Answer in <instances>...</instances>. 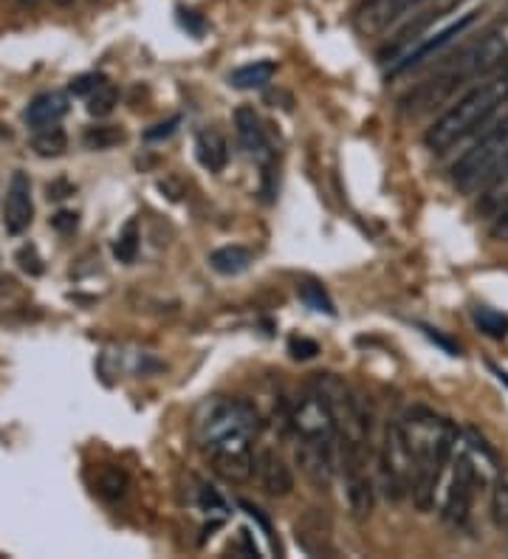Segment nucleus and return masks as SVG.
<instances>
[{"mask_svg": "<svg viewBox=\"0 0 508 559\" xmlns=\"http://www.w3.org/2000/svg\"><path fill=\"white\" fill-rule=\"evenodd\" d=\"M260 432L258 409L244 399H210L198 409L196 438L212 469L229 484H246L255 475L251 441Z\"/></svg>", "mask_w": 508, "mask_h": 559, "instance_id": "obj_1", "label": "nucleus"}, {"mask_svg": "<svg viewBox=\"0 0 508 559\" xmlns=\"http://www.w3.org/2000/svg\"><path fill=\"white\" fill-rule=\"evenodd\" d=\"M506 37L497 35V32H488L481 40L469 43L458 55L449 57L429 80L415 85L413 91H406L401 96V110L406 117H424L429 110L452 103L458 91L472 85V82H481L483 76L495 74L500 66H506Z\"/></svg>", "mask_w": 508, "mask_h": 559, "instance_id": "obj_2", "label": "nucleus"}, {"mask_svg": "<svg viewBox=\"0 0 508 559\" xmlns=\"http://www.w3.org/2000/svg\"><path fill=\"white\" fill-rule=\"evenodd\" d=\"M503 105H508V66H500L495 74L474 82L461 99H454L429 124L427 133H424V144L433 153L444 156V153L454 151L458 144L466 142L469 136L481 133V128H486L488 119L495 117Z\"/></svg>", "mask_w": 508, "mask_h": 559, "instance_id": "obj_3", "label": "nucleus"}, {"mask_svg": "<svg viewBox=\"0 0 508 559\" xmlns=\"http://www.w3.org/2000/svg\"><path fill=\"white\" fill-rule=\"evenodd\" d=\"M401 424H404L406 443L413 452V491L410 495L421 512H429L444 469L452 461L458 430L452 421L438 418L429 409H413Z\"/></svg>", "mask_w": 508, "mask_h": 559, "instance_id": "obj_4", "label": "nucleus"}, {"mask_svg": "<svg viewBox=\"0 0 508 559\" xmlns=\"http://www.w3.org/2000/svg\"><path fill=\"white\" fill-rule=\"evenodd\" d=\"M317 390L326 399L331 409L333 427H336V443L342 452V469L345 480L370 478L367 464H370V430H373V413L365 399L356 396L347 384H342L336 376H322L317 382Z\"/></svg>", "mask_w": 508, "mask_h": 559, "instance_id": "obj_5", "label": "nucleus"}, {"mask_svg": "<svg viewBox=\"0 0 508 559\" xmlns=\"http://www.w3.org/2000/svg\"><path fill=\"white\" fill-rule=\"evenodd\" d=\"M508 173V117L488 128L477 142L452 164L454 187L466 195L483 192Z\"/></svg>", "mask_w": 508, "mask_h": 559, "instance_id": "obj_6", "label": "nucleus"}, {"mask_svg": "<svg viewBox=\"0 0 508 559\" xmlns=\"http://www.w3.org/2000/svg\"><path fill=\"white\" fill-rule=\"evenodd\" d=\"M379 484L387 500H404L413 491V452L401 421H390L385 427L379 450Z\"/></svg>", "mask_w": 508, "mask_h": 559, "instance_id": "obj_7", "label": "nucleus"}, {"mask_svg": "<svg viewBox=\"0 0 508 559\" xmlns=\"http://www.w3.org/2000/svg\"><path fill=\"white\" fill-rule=\"evenodd\" d=\"M288 424H292L297 443H303V447H317V450L326 452H333V447H336V427H333L331 409H328L326 399L317 388L303 393L292 404Z\"/></svg>", "mask_w": 508, "mask_h": 559, "instance_id": "obj_8", "label": "nucleus"}, {"mask_svg": "<svg viewBox=\"0 0 508 559\" xmlns=\"http://www.w3.org/2000/svg\"><path fill=\"white\" fill-rule=\"evenodd\" d=\"M474 495H477V469L469 452L458 455L452 472V486L447 491V503H444V520L452 523L454 528L466 525L469 514H472Z\"/></svg>", "mask_w": 508, "mask_h": 559, "instance_id": "obj_9", "label": "nucleus"}, {"mask_svg": "<svg viewBox=\"0 0 508 559\" xmlns=\"http://www.w3.org/2000/svg\"><path fill=\"white\" fill-rule=\"evenodd\" d=\"M255 475H258L260 486L271 498H285L294 491V472L285 464V457L271 447H260L255 452Z\"/></svg>", "mask_w": 508, "mask_h": 559, "instance_id": "obj_10", "label": "nucleus"}, {"mask_svg": "<svg viewBox=\"0 0 508 559\" xmlns=\"http://www.w3.org/2000/svg\"><path fill=\"white\" fill-rule=\"evenodd\" d=\"M472 23H474V14H466L463 21L452 23V26H447V28H440L438 35L427 37V40H421L418 46L413 48V51H406V55L401 57V60H395L393 66H390V71H387V74H390V76H401V74H406V71H413V69H418V66H424V62H427L429 57L438 55L440 48L447 46V43H452L454 37H461L463 32H466V28L472 26Z\"/></svg>", "mask_w": 508, "mask_h": 559, "instance_id": "obj_11", "label": "nucleus"}, {"mask_svg": "<svg viewBox=\"0 0 508 559\" xmlns=\"http://www.w3.org/2000/svg\"><path fill=\"white\" fill-rule=\"evenodd\" d=\"M32 181L26 173H14L7 190V206H3V226L9 235H23L32 226Z\"/></svg>", "mask_w": 508, "mask_h": 559, "instance_id": "obj_12", "label": "nucleus"}, {"mask_svg": "<svg viewBox=\"0 0 508 559\" xmlns=\"http://www.w3.org/2000/svg\"><path fill=\"white\" fill-rule=\"evenodd\" d=\"M235 130L237 139L244 144V151L249 153L251 158H258L260 164H269L274 158V151H271V142L265 136V128L260 122V117L255 114V108L249 105H240L235 110Z\"/></svg>", "mask_w": 508, "mask_h": 559, "instance_id": "obj_13", "label": "nucleus"}, {"mask_svg": "<svg viewBox=\"0 0 508 559\" xmlns=\"http://www.w3.org/2000/svg\"><path fill=\"white\" fill-rule=\"evenodd\" d=\"M68 96L60 91H46V94L34 96L26 108V122L28 128L40 130L51 128V124H60L68 117Z\"/></svg>", "mask_w": 508, "mask_h": 559, "instance_id": "obj_14", "label": "nucleus"}, {"mask_svg": "<svg viewBox=\"0 0 508 559\" xmlns=\"http://www.w3.org/2000/svg\"><path fill=\"white\" fill-rule=\"evenodd\" d=\"M196 156L210 173H221L229 164V144L215 128H201L196 136Z\"/></svg>", "mask_w": 508, "mask_h": 559, "instance_id": "obj_15", "label": "nucleus"}, {"mask_svg": "<svg viewBox=\"0 0 508 559\" xmlns=\"http://www.w3.org/2000/svg\"><path fill=\"white\" fill-rule=\"evenodd\" d=\"M128 472L122 466L114 464H102L96 466V478H94V491L99 495L102 500H108V503H116V500H122L128 495Z\"/></svg>", "mask_w": 508, "mask_h": 559, "instance_id": "obj_16", "label": "nucleus"}, {"mask_svg": "<svg viewBox=\"0 0 508 559\" xmlns=\"http://www.w3.org/2000/svg\"><path fill=\"white\" fill-rule=\"evenodd\" d=\"M277 74V66L271 60H258V62H249V66H240L229 74L232 88L237 91H258L265 88L271 80Z\"/></svg>", "mask_w": 508, "mask_h": 559, "instance_id": "obj_17", "label": "nucleus"}, {"mask_svg": "<svg viewBox=\"0 0 508 559\" xmlns=\"http://www.w3.org/2000/svg\"><path fill=\"white\" fill-rule=\"evenodd\" d=\"M251 252L246 246H221L210 254L212 272L224 274V277H237V274L249 272L251 266Z\"/></svg>", "mask_w": 508, "mask_h": 559, "instance_id": "obj_18", "label": "nucleus"}, {"mask_svg": "<svg viewBox=\"0 0 508 559\" xmlns=\"http://www.w3.org/2000/svg\"><path fill=\"white\" fill-rule=\"evenodd\" d=\"M418 3H424V0H370L365 7V14H359V17L365 21V28H381L406 9L418 7Z\"/></svg>", "mask_w": 508, "mask_h": 559, "instance_id": "obj_19", "label": "nucleus"}, {"mask_svg": "<svg viewBox=\"0 0 508 559\" xmlns=\"http://www.w3.org/2000/svg\"><path fill=\"white\" fill-rule=\"evenodd\" d=\"M32 151L43 158H51V156H62L68 151V136L66 130L51 124V128H40L34 130L32 136Z\"/></svg>", "mask_w": 508, "mask_h": 559, "instance_id": "obj_20", "label": "nucleus"}, {"mask_svg": "<svg viewBox=\"0 0 508 559\" xmlns=\"http://www.w3.org/2000/svg\"><path fill=\"white\" fill-rule=\"evenodd\" d=\"M297 297L305 302V306L311 308V311H317V314H328V317L336 314V308H333V300L328 297V292L319 286V283H314V280H303V283H299Z\"/></svg>", "mask_w": 508, "mask_h": 559, "instance_id": "obj_21", "label": "nucleus"}, {"mask_svg": "<svg viewBox=\"0 0 508 559\" xmlns=\"http://www.w3.org/2000/svg\"><path fill=\"white\" fill-rule=\"evenodd\" d=\"M139 240H142V235H139V221L130 218L128 224L122 226V233L116 235L114 258L119 260V263H133L135 254H139Z\"/></svg>", "mask_w": 508, "mask_h": 559, "instance_id": "obj_22", "label": "nucleus"}, {"mask_svg": "<svg viewBox=\"0 0 508 559\" xmlns=\"http://www.w3.org/2000/svg\"><path fill=\"white\" fill-rule=\"evenodd\" d=\"M85 103H88L85 108H88L91 117L105 119V117H110L116 105H119V91H116V85H110V82H102L94 94L85 96Z\"/></svg>", "mask_w": 508, "mask_h": 559, "instance_id": "obj_23", "label": "nucleus"}, {"mask_svg": "<svg viewBox=\"0 0 508 559\" xmlns=\"http://www.w3.org/2000/svg\"><path fill=\"white\" fill-rule=\"evenodd\" d=\"M82 142H85L88 151H108V147H116V144L125 142V133L116 124H96V128L85 130Z\"/></svg>", "mask_w": 508, "mask_h": 559, "instance_id": "obj_24", "label": "nucleus"}, {"mask_svg": "<svg viewBox=\"0 0 508 559\" xmlns=\"http://www.w3.org/2000/svg\"><path fill=\"white\" fill-rule=\"evenodd\" d=\"M474 322L481 328L486 336H495V340H503L508 336V317L495 311V308L488 306H477L474 308Z\"/></svg>", "mask_w": 508, "mask_h": 559, "instance_id": "obj_25", "label": "nucleus"}, {"mask_svg": "<svg viewBox=\"0 0 508 559\" xmlns=\"http://www.w3.org/2000/svg\"><path fill=\"white\" fill-rule=\"evenodd\" d=\"M492 520L500 532H508V480H497L492 489Z\"/></svg>", "mask_w": 508, "mask_h": 559, "instance_id": "obj_26", "label": "nucleus"}, {"mask_svg": "<svg viewBox=\"0 0 508 559\" xmlns=\"http://www.w3.org/2000/svg\"><path fill=\"white\" fill-rule=\"evenodd\" d=\"M102 82H108L105 74H96V71H88V74H80L71 80V94L74 96H91Z\"/></svg>", "mask_w": 508, "mask_h": 559, "instance_id": "obj_27", "label": "nucleus"}, {"mask_svg": "<svg viewBox=\"0 0 508 559\" xmlns=\"http://www.w3.org/2000/svg\"><path fill=\"white\" fill-rule=\"evenodd\" d=\"M288 350H292L294 359H314L319 354V345L314 340H305V336H292Z\"/></svg>", "mask_w": 508, "mask_h": 559, "instance_id": "obj_28", "label": "nucleus"}, {"mask_svg": "<svg viewBox=\"0 0 508 559\" xmlns=\"http://www.w3.org/2000/svg\"><path fill=\"white\" fill-rule=\"evenodd\" d=\"M178 124H181V117L167 119V122L156 124V128H150L147 133H144V139H147V142H162V139H167V136H173V133H176Z\"/></svg>", "mask_w": 508, "mask_h": 559, "instance_id": "obj_29", "label": "nucleus"}, {"mask_svg": "<svg viewBox=\"0 0 508 559\" xmlns=\"http://www.w3.org/2000/svg\"><path fill=\"white\" fill-rule=\"evenodd\" d=\"M17 260H21V269L28 274H43V260L37 258L34 249H21L17 252Z\"/></svg>", "mask_w": 508, "mask_h": 559, "instance_id": "obj_30", "label": "nucleus"}, {"mask_svg": "<svg viewBox=\"0 0 508 559\" xmlns=\"http://www.w3.org/2000/svg\"><path fill=\"white\" fill-rule=\"evenodd\" d=\"M51 226H55L57 233H62V235L74 233V229H76V212H68V210L57 212L55 218H51Z\"/></svg>", "mask_w": 508, "mask_h": 559, "instance_id": "obj_31", "label": "nucleus"}, {"mask_svg": "<svg viewBox=\"0 0 508 559\" xmlns=\"http://www.w3.org/2000/svg\"><path fill=\"white\" fill-rule=\"evenodd\" d=\"M48 201H62V199H68V195H71V192H74V187L68 185V181H51V185H48Z\"/></svg>", "mask_w": 508, "mask_h": 559, "instance_id": "obj_32", "label": "nucleus"}, {"mask_svg": "<svg viewBox=\"0 0 508 559\" xmlns=\"http://www.w3.org/2000/svg\"><path fill=\"white\" fill-rule=\"evenodd\" d=\"M201 509H210V512H212V509H217V512H224L226 506H224V500L217 498L215 491L210 489V486H203V489H201Z\"/></svg>", "mask_w": 508, "mask_h": 559, "instance_id": "obj_33", "label": "nucleus"}, {"mask_svg": "<svg viewBox=\"0 0 508 559\" xmlns=\"http://www.w3.org/2000/svg\"><path fill=\"white\" fill-rule=\"evenodd\" d=\"M492 233H495V238L508 240V201L503 204V210L495 215V229H492Z\"/></svg>", "mask_w": 508, "mask_h": 559, "instance_id": "obj_34", "label": "nucleus"}, {"mask_svg": "<svg viewBox=\"0 0 508 559\" xmlns=\"http://www.w3.org/2000/svg\"><path fill=\"white\" fill-rule=\"evenodd\" d=\"M55 3H60V7H71L74 0H55Z\"/></svg>", "mask_w": 508, "mask_h": 559, "instance_id": "obj_35", "label": "nucleus"}, {"mask_svg": "<svg viewBox=\"0 0 508 559\" xmlns=\"http://www.w3.org/2000/svg\"><path fill=\"white\" fill-rule=\"evenodd\" d=\"M23 3H37V0H23Z\"/></svg>", "mask_w": 508, "mask_h": 559, "instance_id": "obj_36", "label": "nucleus"}]
</instances>
